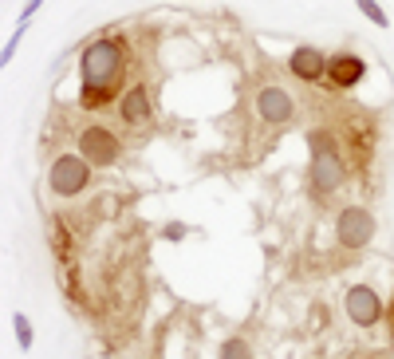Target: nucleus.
<instances>
[{
    "mask_svg": "<svg viewBox=\"0 0 394 359\" xmlns=\"http://www.w3.org/2000/svg\"><path fill=\"white\" fill-rule=\"evenodd\" d=\"M130 67L123 36H95L91 44L79 51V107L83 111H103L119 103L126 95L123 79Z\"/></svg>",
    "mask_w": 394,
    "mask_h": 359,
    "instance_id": "1",
    "label": "nucleus"
},
{
    "mask_svg": "<svg viewBox=\"0 0 394 359\" xmlns=\"http://www.w3.org/2000/svg\"><path fill=\"white\" fill-rule=\"evenodd\" d=\"M308 146H312V166H308V189L315 198H328L335 189H343L347 182V162H343V150L331 135L328 126H319L308 135Z\"/></svg>",
    "mask_w": 394,
    "mask_h": 359,
    "instance_id": "2",
    "label": "nucleus"
},
{
    "mask_svg": "<svg viewBox=\"0 0 394 359\" xmlns=\"http://www.w3.org/2000/svg\"><path fill=\"white\" fill-rule=\"evenodd\" d=\"M91 186V162L79 154V150H63V154L51 158L47 166V189L56 198H75Z\"/></svg>",
    "mask_w": 394,
    "mask_h": 359,
    "instance_id": "3",
    "label": "nucleus"
},
{
    "mask_svg": "<svg viewBox=\"0 0 394 359\" xmlns=\"http://www.w3.org/2000/svg\"><path fill=\"white\" fill-rule=\"evenodd\" d=\"M375 229H378V221L367 205H343V209L335 213V245L347 253L367 249V245L375 241Z\"/></svg>",
    "mask_w": 394,
    "mask_h": 359,
    "instance_id": "4",
    "label": "nucleus"
},
{
    "mask_svg": "<svg viewBox=\"0 0 394 359\" xmlns=\"http://www.w3.org/2000/svg\"><path fill=\"white\" fill-rule=\"evenodd\" d=\"M79 154L87 158L91 166H114L123 158V142H119V135L110 126L91 123L79 130Z\"/></svg>",
    "mask_w": 394,
    "mask_h": 359,
    "instance_id": "5",
    "label": "nucleus"
},
{
    "mask_svg": "<svg viewBox=\"0 0 394 359\" xmlns=\"http://www.w3.org/2000/svg\"><path fill=\"white\" fill-rule=\"evenodd\" d=\"M343 312L355 328H375L378 320H386V304L371 284H351L343 297Z\"/></svg>",
    "mask_w": 394,
    "mask_h": 359,
    "instance_id": "6",
    "label": "nucleus"
},
{
    "mask_svg": "<svg viewBox=\"0 0 394 359\" xmlns=\"http://www.w3.org/2000/svg\"><path fill=\"white\" fill-rule=\"evenodd\" d=\"M256 115H260V123L268 126H284L296 119V99L276 87V83H264L260 91H256Z\"/></svg>",
    "mask_w": 394,
    "mask_h": 359,
    "instance_id": "7",
    "label": "nucleus"
},
{
    "mask_svg": "<svg viewBox=\"0 0 394 359\" xmlns=\"http://www.w3.org/2000/svg\"><path fill=\"white\" fill-rule=\"evenodd\" d=\"M328 51H319L315 44H299L292 47V56H288V71L292 79L299 83H319V79H328Z\"/></svg>",
    "mask_w": 394,
    "mask_h": 359,
    "instance_id": "8",
    "label": "nucleus"
},
{
    "mask_svg": "<svg viewBox=\"0 0 394 359\" xmlns=\"http://www.w3.org/2000/svg\"><path fill=\"white\" fill-rule=\"evenodd\" d=\"M362 76H367V60H362L359 51H335L328 60V83L335 91H351V87H359Z\"/></svg>",
    "mask_w": 394,
    "mask_h": 359,
    "instance_id": "9",
    "label": "nucleus"
},
{
    "mask_svg": "<svg viewBox=\"0 0 394 359\" xmlns=\"http://www.w3.org/2000/svg\"><path fill=\"white\" fill-rule=\"evenodd\" d=\"M119 119L126 126H146L154 119V95H150L146 83H130L126 87V95L119 99Z\"/></svg>",
    "mask_w": 394,
    "mask_h": 359,
    "instance_id": "10",
    "label": "nucleus"
},
{
    "mask_svg": "<svg viewBox=\"0 0 394 359\" xmlns=\"http://www.w3.org/2000/svg\"><path fill=\"white\" fill-rule=\"evenodd\" d=\"M217 359H252V344L245 336H229V340L217 347Z\"/></svg>",
    "mask_w": 394,
    "mask_h": 359,
    "instance_id": "11",
    "label": "nucleus"
},
{
    "mask_svg": "<svg viewBox=\"0 0 394 359\" xmlns=\"http://www.w3.org/2000/svg\"><path fill=\"white\" fill-rule=\"evenodd\" d=\"M355 8H359L375 28H391V16H386V8H382L378 0H355Z\"/></svg>",
    "mask_w": 394,
    "mask_h": 359,
    "instance_id": "12",
    "label": "nucleus"
},
{
    "mask_svg": "<svg viewBox=\"0 0 394 359\" xmlns=\"http://www.w3.org/2000/svg\"><path fill=\"white\" fill-rule=\"evenodd\" d=\"M12 332H16V344H20V351H32V344H36V332H32L28 316L24 312H12Z\"/></svg>",
    "mask_w": 394,
    "mask_h": 359,
    "instance_id": "13",
    "label": "nucleus"
},
{
    "mask_svg": "<svg viewBox=\"0 0 394 359\" xmlns=\"http://www.w3.org/2000/svg\"><path fill=\"white\" fill-rule=\"evenodd\" d=\"M51 245H56V257L60 261H67V253H71V245H67V233H63V225H60V218H51Z\"/></svg>",
    "mask_w": 394,
    "mask_h": 359,
    "instance_id": "14",
    "label": "nucleus"
},
{
    "mask_svg": "<svg viewBox=\"0 0 394 359\" xmlns=\"http://www.w3.org/2000/svg\"><path fill=\"white\" fill-rule=\"evenodd\" d=\"M24 32H28V24H16V32L8 36V44H4V51H0V67H8L16 56V47H20V40H24Z\"/></svg>",
    "mask_w": 394,
    "mask_h": 359,
    "instance_id": "15",
    "label": "nucleus"
},
{
    "mask_svg": "<svg viewBox=\"0 0 394 359\" xmlns=\"http://www.w3.org/2000/svg\"><path fill=\"white\" fill-rule=\"evenodd\" d=\"M186 237H189L186 221H170V225H162V241H186Z\"/></svg>",
    "mask_w": 394,
    "mask_h": 359,
    "instance_id": "16",
    "label": "nucleus"
},
{
    "mask_svg": "<svg viewBox=\"0 0 394 359\" xmlns=\"http://www.w3.org/2000/svg\"><path fill=\"white\" fill-rule=\"evenodd\" d=\"M44 8V0H24V8H20V16H16V24H32V16Z\"/></svg>",
    "mask_w": 394,
    "mask_h": 359,
    "instance_id": "17",
    "label": "nucleus"
},
{
    "mask_svg": "<svg viewBox=\"0 0 394 359\" xmlns=\"http://www.w3.org/2000/svg\"><path fill=\"white\" fill-rule=\"evenodd\" d=\"M386 328H391V340H394V297H391V304H386Z\"/></svg>",
    "mask_w": 394,
    "mask_h": 359,
    "instance_id": "18",
    "label": "nucleus"
}]
</instances>
